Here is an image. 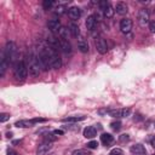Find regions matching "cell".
Listing matches in <instances>:
<instances>
[{
  "label": "cell",
  "mask_w": 155,
  "mask_h": 155,
  "mask_svg": "<svg viewBox=\"0 0 155 155\" xmlns=\"http://www.w3.org/2000/svg\"><path fill=\"white\" fill-rule=\"evenodd\" d=\"M13 76L17 81H24L28 76V67L24 62H17L13 68Z\"/></svg>",
  "instance_id": "obj_1"
},
{
  "label": "cell",
  "mask_w": 155,
  "mask_h": 155,
  "mask_svg": "<svg viewBox=\"0 0 155 155\" xmlns=\"http://www.w3.org/2000/svg\"><path fill=\"white\" fill-rule=\"evenodd\" d=\"M40 63H39V59L36 57H30L29 59V63H28V71L31 76H38L40 74Z\"/></svg>",
  "instance_id": "obj_2"
},
{
  "label": "cell",
  "mask_w": 155,
  "mask_h": 155,
  "mask_svg": "<svg viewBox=\"0 0 155 155\" xmlns=\"http://www.w3.org/2000/svg\"><path fill=\"white\" fill-rule=\"evenodd\" d=\"M107 114L111 117H127L131 114V109L130 108H120V109H108Z\"/></svg>",
  "instance_id": "obj_3"
},
{
  "label": "cell",
  "mask_w": 155,
  "mask_h": 155,
  "mask_svg": "<svg viewBox=\"0 0 155 155\" xmlns=\"http://www.w3.org/2000/svg\"><path fill=\"white\" fill-rule=\"evenodd\" d=\"M45 121H46V119H41V117L30 119V120H19V121H16L15 126L16 127H21V128H28V127H33L35 124L45 122Z\"/></svg>",
  "instance_id": "obj_4"
},
{
  "label": "cell",
  "mask_w": 155,
  "mask_h": 155,
  "mask_svg": "<svg viewBox=\"0 0 155 155\" xmlns=\"http://www.w3.org/2000/svg\"><path fill=\"white\" fill-rule=\"evenodd\" d=\"M15 51H16V46H15V44H13L12 41H8V42L6 44V46H5V48H4L2 58H4V59H6V61L10 63V61H11V59H12V57H13Z\"/></svg>",
  "instance_id": "obj_5"
},
{
  "label": "cell",
  "mask_w": 155,
  "mask_h": 155,
  "mask_svg": "<svg viewBox=\"0 0 155 155\" xmlns=\"http://www.w3.org/2000/svg\"><path fill=\"white\" fill-rule=\"evenodd\" d=\"M150 18H149V12H148V10H145V8H142L139 12H138V22H139V24L142 25V27H145L147 24H149V21Z\"/></svg>",
  "instance_id": "obj_6"
},
{
  "label": "cell",
  "mask_w": 155,
  "mask_h": 155,
  "mask_svg": "<svg viewBox=\"0 0 155 155\" xmlns=\"http://www.w3.org/2000/svg\"><path fill=\"white\" fill-rule=\"evenodd\" d=\"M61 65H62V59L58 56V53L56 52V50L52 48V51H51V68L58 69V68H61Z\"/></svg>",
  "instance_id": "obj_7"
},
{
  "label": "cell",
  "mask_w": 155,
  "mask_h": 155,
  "mask_svg": "<svg viewBox=\"0 0 155 155\" xmlns=\"http://www.w3.org/2000/svg\"><path fill=\"white\" fill-rule=\"evenodd\" d=\"M67 13H68V17H69L70 19H73V21H78V19L80 18V16H81V11H80V8L76 7V6L69 7V8L67 10Z\"/></svg>",
  "instance_id": "obj_8"
},
{
  "label": "cell",
  "mask_w": 155,
  "mask_h": 155,
  "mask_svg": "<svg viewBox=\"0 0 155 155\" xmlns=\"http://www.w3.org/2000/svg\"><path fill=\"white\" fill-rule=\"evenodd\" d=\"M131 29H132V21L130 18L121 19V22H120V30L124 34H127V33L131 31Z\"/></svg>",
  "instance_id": "obj_9"
},
{
  "label": "cell",
  "mask_w": 155,
  "mask_h": 155,
  "mask_svg": "<svg viewBox=\"0 0 155 155\" xmlns=\"http://www.w3.org/2000/svg\"><path fill=\"white\" fill-rule=\"evenodd\" d=\"M52 149V143H48V142H42L39 147H38V150H36V154L38 155H46L50 150Z\"/></svg>",
  "instance_id": "obj_10"
},
{
  "label": "cell",
  "mask_w": 155,
  "mask_h": 155,
  "mask_svg": "<svg viewBox=\"0 0 155 155\" xmlns=\"http://www.w3.org/2000/svg\"><path fill=\"white\" fill-rule=\"evenodd\" d=\"M47 27H48V29L52 31V33H59V30H61V22H59V19H50L48 22H47Z\"/></svg>",
  "instance_id": "obj_11"
},
{
  "label": "cell",
  "mask_w": 155,
  "mask_h": 155,
  "mask_svg": "<svg viewBox=\"0 0 155 155\" xmlns=\"http://www.w3.org/2000/svg\"><path fill=\"white\" fill-rule=\"evenodd\" d=\"M96 48H97V51H98L101 54L107 53V51H108L107 41H105L104 39H102V38H99V39L96 41Z\"/></svg>",
  "instance_id": "obj_12"
},
{
  "label": "cell",
  "mask_w": 155,
  "mask_h": 155,
  "mask_svg": "<svg viewBox=\"0 0 155 155\" xmlns=\"http://www.w3.org/2000/svg\"><path fill=\"white\" fill-rule=\"evenodd\" d=\"M130 150H131V153L134 154V155H145V154H147L145 147H144L143 144H139V143L132 145V147L130 148Z\"/></svg>",
  "instance_id": "obj_13"
},
{
  "label": "cell",
  "mask_w": 155,
  "mask_h": 155,
  "mask_svg": "<svg viewBox=\"0 0 155 155\" xmlns=\"http://www.w3.org/2000/svg\"><path fill=\"white\" fill-rule=\"evenodd\" d=\"M59 48L64 52V53H69V52H71V46H70V44H69V41L67 40V39H59Z\"/></svg>",
  "instance_id": "obj_14"
},
{
  "label": "cell",
  "mask_w": 155,
  "mask_h": 155,
  "mask_svg": "<svg viewBox=\"0 0 155 155\" xmlns=\"http://www.w3.org/2000/svg\"><path fill=\"white\" fill-rule=\"evenodd\" d=\"M101 142H102L105 147H109V145L114 142V137H113L110 133H102V136H101Z\"/></svg>",
  "instance_id": "obj_15"
},
{
  "label": "cell",
  "mask_w": 155,
  "mask_h": 155,
  "mask_svg": "<svg viewBox=\"0 0 155 155\" xmlns=\"http://www.w3.org/2000/svg\"><path fill=\"white\" fill-rule=\"evenodd\" d=\"M96 23H97L96 17L94 16H88L87 19H86V22H85V25H86L87 30H93L94 27H96Z\"/></svg>",
  "instance_id": "obj_16"
},
{
  "label": "cell",
  "mask_w": 155,
  "mask_h": 155,
  "mask_svg": "<svg viewBox=\"0 0 155 155\" xmlns=\"http://www.w3.org/2000/svg\"><path fill=\"white\" fill-rule=\"evenodd\" d=\"M115 11H116V13H119V15H125V13H127L128 8H127V5H126L125 2H121V1H120V2L116 4Z\"/></svg>",
  "instance_id": "obj_17"
},
{
  "label": "cell",
  "mask_w": 155,
  "mask_h": 155,
  "mask_svg": "<svg viewBox=\"0 0 155 155\" xmlns=\"http://www.w3.org/2000/svg\"><path fill=\"white\" fill-rule=\"evenodd\" d=\"M96 134H97V131L93 126H87L84 130V137H86V138H93Z\"/></svg>",
  "instance_id": "obj_18"
},
{
  "label": "cell",
  "mask_w": 155,
  "mask_h": 155,
  "mask_svg": "<svg viewBox=\"0 0 155 155\" xmlns=\"http://www.w3.org/2000/svg\"><path fill=\"white\" fill-rule=\"evenodd\" d=\"M78 48L82 53H87L88 52V44H87V41L84 40V39H79V41H78Z\"/></svg>",
  "instance_id": "obj_19"
},
{
  "label": "cell",
  "mask_w": 155,
  "mask_h": 155,
  "mask_svg": "<svg viewBox=\"0 0 155 155\" xmlns=\"http://www.w3.org/2000/svg\"><path fill=\"white\" fill-rule=\"evenodd\" d=\"M86 116L85 115H80V116H68V117H64L62 119L63 122H78V121H82L85 120Z\"/></svg>",
  "instance_id": "obj_20"
},
{
  "label": "cell",
  "mask_w": 155,
  "mask_h": 155,
  "mask_svg": "<svg viewBox=\"0 0 155 155\" xmlns=\"http://www.w3.org/2000/svg\"><path fill=\"white\" fill-rule=\"evenodd\" d=\"M69 31L73 36H78L80 34V30H79V25H76L75 23H70L69 24Z\"/></svg>",
  "instance_id": "obj_21"
},
{
  "label": "cell",
  "mask_w": 155,
  "mask_h": 155,
  "mask_svg": "<svg viewBox=\"0 0 155 155\" xmlns=\"http://www.w3.org/2000/svg\"><path fill=\"white\" fill-rule=\"evenodd\" d=\"M56 139H57V137H56V134H54V133H47V134H45V136H44V142L52 143V142H54Z\"/></svg>",
  "instance_id": "obj_22"
},
{
  "label": "cell",
  "mask_w": 155,
  "mask_h": 155,
  "mask_svg": "<svg viewBox=\"0 0 155 155\" xmlns=\"http://www.w3.org/2000/svg\"><path fill=\"white\" fill-rule=\"evenodd\" d=\"M114 11L115 10H113V7L109 5L104 11H103V13H104V16L107 17V18H110V17H113V15H114Z\"/></svg>",
  "instance_id": "obj_23"
},
{
  "label": "cell",
  "mask_w": 155,
  "mask_h": 155,
  "mask_svg": "<svg viewBox=\"0 0 155 155\" xmlns=\"http://www.w3.org/2000/svg\"><path fill=\"white\" fill-rule=\"evenodd\" d=\"M65 6L64 5H58V6H56V8H54V13L56 15H58V16H61V15H63L64 12H65Z\"/></svg>",
  "instance_id": "obj_24"
},
{
  "label": "cell",
  "mask_w": 155,
  "mask_h": 155,
  "mask_svg": "<svg viewBox=\"0 0 155 155\" xmlns=\"http://www.w3.org/2000/svg\"><path fill=\"white\" fill-rule=\"evenodd\" d=\"M52 6H53V0H44L42 7H44L45 10H50Z\"/></svg>",
  "instance_id": "obj_25"
},
{
  "label": "cell",
  "mask_w": 155,
  "mask_h": 155,
  "mask_svg": "<svg viewBox=\"0 0 155 155\" xmlns=\"http://www.w3.org/2000/svg\"><path fill=\"white\" fill-rule=\"evenodd\" d=\"M110 127L114 130V131H119L120 128H121V122L117 120V121H113L111 124H110Z\"/></svg>",
  "instance_id": "obj_26"
},
{
  "label": "cell",
  "mask_w": 155,
  "mask_h": 155,
  "mask_svg": "<svg viewBox=\"0 0 155 155\" xmlns=\"http://www.w3.org/2000/svg\"><path fill=\"white\" fill-rule=\"evenodd\" d=\"M71 155H92V154L87 153V151L84 150V149H78V150H74V151L71 153Z\"/></svg>",
  "instance_id": "obj_27"
},
{
  "label": "cell",
  "mask_w": 155,
  "mask_h": 155,
  "mask_svg": "<svg viewBox=\"0 0 155 155\" xmlns=\"http://www.w3.org/2000/svg\"><path fill=\"white\" fill-rule=\"evenodd\" d=\"M10 120V114L8 113H1L0 114V122H6Z\"/></svg>",
  "instance_id": "obj_28"
},
{
  "label": "cell",
  "mask_w": 155,
  "mask_h": 155,
  "mask_svg": "<svg viewBox=\"0 0 155 155\" xmlns=\"http://www.w3.org/2000/svg\"><path fill=\"white\" fill-rule=\"evenodd\" d=\"M109 5H110V4H109L107 0H102V1H99V7H101L102 11H104Z\"/></svg>",
  "instance_id": "obj_29"
},
{
  "label": "cell",
  "mask_w": 155,
  "mask_h": 155,
  "mask_svg": "<svg viewBox=\"0 0 155 155\" xmlns=\"http://www.w3.org/2000/svg\"><path fill=\"white\" fill-rule=\"evenodd\" d=\"M97 147H98V142L97 140H91V142L87 143V148H90V149H96Z\"/></svg>",
  "instance_id": "obj_30"
},
{
  "label": "cell",
  "mask_w": 155,
  "mask_h": 155,
  "mask_svg": "<svg viewBox=\"0 0 155 155\" xmlns=\"http://www.w3.org/2000/svg\"><path fill=\"white\" fill-rule=\"evenodd\" d=\"M109 155H124V153H122L121 149H113V150L109 153Z\"/></svg>",
  "instance_id": "obj_31"
},
{
  "label": "cell",
  "mask_w": 155,
  "mask_h": 155,
  "mask_svg": "<svg viewBox=\"0 0 155 155\" xmlns=\"http://www.w3.org/2000/svg\"><path fill=\"white\" fill-rule=\"evenodd\" d=\"M149 29L151 33H155V19L149 22Z\"/></svg>",
  "instance_id": "obj_32"
},
{
  "label": "cell",
  "mask_w": 155,
  "mask_h": 155,
  "mask_svg": "<svg viewBox=\"0 0 155 155\" xmlns=\"http://www.w3.org/2000/svg\"><path fill=\"white\" fill-rule=\"evenodd\" d=\"M120 140H121V142H128V140H130V137H128V134H121V137H120Z\"/></svg>",
  "instance_id": "obj_33"
},
{
  "label": "cell",
  "mask_w": 155,
  "mask_h": 155,
  "mask_svg": "<svg viewBox=\"0 0 155 155\" xmlns=\"http://www.w3.org/2000/svg\"><path fill=\"white\" fill-rule=\"evenodd\" d=\"M7 155H18V153L15 151L13 149H8V150H7Z\"/></svg>",
  "instance_id": "obj_34"
},
{
  "label": "cell",
  "mask_w": 155,
  "mask_h": 155,
  "mask_svg": "<svg viewBox=\"0 0 155 155\" xmlns=\"http://www.w3.org/2000/svg\"><path fill=\"white\" fill-rule=\"evenodd\" d=\"M53 133H54V134H63V131H61V130H56Z\"/></svg>",
  "instance_id": "obj_35"
},
{
  "label": "cell",
  "mask_w": 155,
  "mask_h": 155,
  "mask_svg": "<svg viewBox=\"0 0 155 155\" xmlns=\"http://www.w3.org/2000/svg\"><path fill=\"white\" fill-rule=\"evenodd\" d=\"M151 145H153V148H155V138L151 140Z\"/></svg>",
  "instance_id": "obj_36"
},
{
  "label": "cell",
  "mask_w": 155,
  "mask_h": 155,
  "mask_svg": "<svg viewBox=\"0 0 155 155\" xmlns=\"http://www.w3.org/2000/svg\"><path fill=\"white\" fill-rule=\"evenodd\" d=\"M154 126H155V124H154Z\"/></svg>",
  "instance_id": "obj_37"
}]
</instances>
